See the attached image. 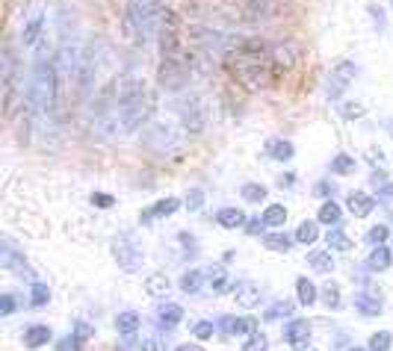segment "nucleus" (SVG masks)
<instances>
[{
	"mask_svg": "<svg viewBox=\"0 0 393 351\" xmlns=\"http://www.w3.org/2000/svg\"><path fill=\"white\" fill-rule=\"evenodd\" d=\"M59 77L56 68V56L47 47L39 50V56L33 59V74H30V86H27V107L36 109V116L42 118H54L56 116V104H59Z\"/></svg>",
	"mask_w": 393,
	"mask_h": 351,
	"instance_id": "1",
	"label": "nucleus"
},
{
	"mask_svg": "<svg viewBox=\"0 0 393 351\" xmlns=\"http://www.w3.org/2000/svg\"><path fill=\"white\" fill-rule=\"evenodd\" d=\"M154 112V95L142 77L125 74L118 77V121L125 133H139Z\"/></svg>",
	"mask_w": 393,
	"mask_h": 351,
	"instance_id": "2",
	"label": "nucleus"
},
{
	"mask_svg": "<svg viewBox=\"0 0 393 351\" xmlns=\"http://www.w3.org/2000/svg\"><path fill=\"white\" fill-rule=\"evenodd\" d=\"M169 12L166 0H130L125 9V33L128 39L148 45L151 39H157L160 27H163V18Z\"/></svg>",
	"mask_w": 393,
	"mask_h": 351,
	"instance_id": "3",
	"label": "nucleus"
},
{
	"mask_svg": "<svg viewBox=\"0 0 393 351\" xmlns=\"http://www.w3.org/2000/svg\"><path fill=\"white\" fill-rule=\"evenodd\" d=\"M192 65H195V56L183 47L169 50V54H160L157 83L163 86L166 92H183L192 80Z\"/></svg>",
	"mask_w": 393,
	"mask_h": 351,
	"instance_id": "4",
	"label": "nucleus"
},
{
	"mask_svg": "<svg viewBox=\"0 0 393 351\" xmlns=\"http://www.w3.org/2000/svg\"><path fill=\"white\" fill-rule=\"evenodd\" d=\"M104 54H107L104 39H92V42L83 45V50H80V65H77V77H75V89H77L80 98L92 92L98 71H101V65H104Z\"/></svg>",
	"mask_w": 393,
	"mask_h": 351,
	"instance_id": "5",
	"label": "nucleus"
},
{
	"mask_svg": "<svg viewBox=\"0 0 393 351\" xmlns=\"http://www.w3.org/2000/svg\"><path fill=\"white\" fill-rule=\"evenodd\" d=\"M109 254H113V260L118 263V269L125 274H137L145 266V251H142V245H139L133 231L118 233L113 240V245H109Z\"/></svg>",
	"mask_w": 393,
	"mask_h": 351,
	"instance_id": "6",
	"label": "nucleus"
},
{
	"mask_svg": "<svg viewBox=\"0 0 393 351\" xmlns=\"http://www.w3.org/2000/svg\"><path fill=\"white\" fill-rule=\"evenodd\" d=\"M175 112H178V118H180V127L187 136H201L207 130V104H204V98L201 95H183L175 100Z\"/></svg>",
	"mask_w": 393,
	"mask_h": 351,
	"instance_id": "7",
	"label": "nucleus"
},
{
	"mask_svg": "<svg viewBox=\"0 0 393 351\" xmlns=\"http://www.w3.org/2000/svg\"><path fill=\"white\" fill-rule=\"evenodd\" d=\"M0 266H3L6 272H12L15 278H21V281H30V283H36L39 281V274H36V269L27 263V257L18 251V245L9 240V236H0Z\"/></svg>",
	"mask_w": 393,
	"mask_h": 351,
	"instance_id": "8",
	"label": "nucleus"
},
{
	"mask_svg": "<svg viewBox=\"0 0 393 351\" xmlns=\"http://www.w3.org/2000/svg\"><path fill=\"white\" fill-rule=\"evenodd\" d=\"M145 145L160 150V154H171V150H180L183 136L175 130V124L169 121H154L145 127Z\"/></svg>",
	"mask_w": 393,
	"mask_h": 351,
	"instance_id": "9",
	"label": "nucleus"
},
{
	"mask_svg": "<svg viewBox=\"0 0 393 351\" xmlns=\"http://www.w3.org/2000/svg\"><path fill=\"white\" fill-rule=\"evenodd\" d=\"M355 77H358V65H355L352 59H340L325 77V98L328 100H340L349 92V86L355 83Z\"/></svg>",
	"mask_w": 393,
	"mask_h": 351,
	"instance_id": "10",
	"label": "nucleus"
},
{
	"mask_svg": "<svg viewBox=\"0 0 393 351\" xmlns=\"http://www.w3.org/2000/svg\"><path fill=\"white\" fill-rule=\"evenodd\" d=\"M0 65H3V104L6 109H12V100L18 95V56H15V45L12 42H3V59H0Z\"/></svg>",
	"mask_w": 393,
	"mask_h": 351,
	"instance_id": "11",
	"label": "nucleus"
},
{
	"mask_svg": "<svg viewBox=\"0 0 393 351\" xmlns=\"http://www.w3.org/2000/svg\"><path fill=\"white\" fill-rule=\"evenodd\" d=\"M269 59H272L275 77H281V74H287V71H293L299 65L302 47L296 42H275V45H269Z\"/></svg>",
	"mask_w": 393,
	"mask_h": 351,
	"instance_id": "12",
	"label": "nucleus"
},
{
	"mask_svg": "<svg viewBox=\"0 0 393 351\" xmlns=\"http://www.w3.org/2000/svg\"><path fill=\"white\" fill-rule=\"evenodd\" d=\"M311 340H314V328H311L308 319H296V316H293L284 325V343L293 351H308L311 348Z\"/></svg>",
	"mask_w": 393,
	"mask_h": 351,
	"instance_id": "13",
	"label": "nucleus"
},
{
	"mask_svg": "<svg viewBox=\"0 0 393 351\" xmlns=\"http://www.w3.org/2000/svg\"><path fill=\"white\" fill-rule=\"evenodd\" d=\"M352 304H355V310H358L361 316L373 319V316H378V313L385 310V295H382V290H376V286H361V290L352 295Z\"/></svg>",
	"mask_w": 393,
	"mask_h": 351,
	"instance_id": "14",
	"label": "nucleus"
},
{
	"mask_svg": "<svg viewBox=\"0 0 393 351\" xmlns=\"http://www.w3.org/2000/svg\"><path fill=\"white\" fill-rule=\"evenodd\" d=\"M216 331L222 336H249L261 328H257L254 316H234V313H225V316L216 319Z\"/></svg>",
	"mask_w": 393,
	"mask_h": 351,
	"instance_id": "15",
	"label": "nucleus"
},
{
	"mask_svg": "<svg viewBox=\"0 0 393 351\" xmlns=\"http://www.w3.org/2000/svg\"><path fill=\"white\" fill-rule=\"evenodd\" d=\"M231 298L237 301V307H242V310H254V307H261L263 290H261V283H257V281L242 278V281H237L234 286H231Z\"/></svg>",
	"mask_w": 393,
	"mask_h": 351,
	"instance_id": "16",
	"label": "nucleus"
},
{
	"mask_svg": "<svg viewBox=\"0 0 393 351\" xmlns=\"http://www.w3.org/2000/svg\"><path fill=\"white\" fill-rule=\"evenodd\" d=\"M42 30H45V9L42 6H30L27 15H24V24H21V45L33 47L36 42H39Z\"/></svg>",
	"mask_w": 393,
	"mask_h": 351,
	"instance_id": "17",
	"label": "nucleus"
},
{
	"mask_svg": "<svg viewBox=\"0 0 393 351\" xmlns=\"http://www.w3.org/2000/svg\"><path fill=\"white\" fill-rule=\"evenodd\" d=\"M180 207H183V201L175 198V195L160 198V201H154V204H151L148 210H142V212H139V224H142V228H148V224H151L154 219H169V216H175V212H178Z\"/></svg>",
	"mask_w": 393,
	"mask_h": 351,
	"instance_id": "18",
	"label": "nucleus"
},
{
	"mask_svg": "<svg viewBox=\"0 0 393 351\" xmlns=\"http://www.w3.org/2000/svg\"><path fill=\"white\" fill-rule=\"evenodd\" d=\"M183 319H187V313H183V307L175 304V301H166V304L157 307V325H160V331H175Z\"/></svg>",
	"mask_w": 393,
	"mask_h": 351,
	"instance_id": "19",
	"label": "nucleus"
},
{
	"mask_svg": "<svg viewBox=\"0 0 393 351\" xmlns=\"http://www.w3.org/2000/svg\"><path fill=\"white\" fill-rule=\"evenodd\" d=\"M376 204H378V198L367 195V192H361V189H355V192L346 195V210L352 212L355 219H367V216H370V212L376 210Z\"/></svg>",
	"mask_w": 393,
	"mask_h": 351,
	"instance_id": "20",
	"label": "nucleus"
},
{
	"mask_svg": "<svg viewBox=\"0 0 393 351\" xmlns=\"http://www.w3.org/2000/svg\"><path fill=\"white\" fill-rule=\"evenodd\" d=\"M261 242H263L266 251H272V254H290L296 236H290L287 231H269V233H263Z\"/></svg>",
	"mask_w": 393,
	"mask_h": 351,
	"instance_id": "21",
	"label": "nucleus"
},
{
	"mask_svg": "<svg viewBox=\"0 0 393 351\" xmlns=\"http://www.w3.org/2000/svg\"><path fill=\"white\" fill-rule=\"evenodd\" d=\"M393 266V251L390 245H376L370 254H367V269H370L373 274H382Z\"/></svg>",
	"mask_w": 393,
	"mask_h": 351,
	"instance_id": "22",
	"label": "nucleus"
},
{
	"mask_svg": "<svg viewBox=\"0 0 393 351\" xmlns=\"http://www.w3.org/2000/svg\"><path fill=\"white\" fill-rule=\"evenodd\" d=\"M47 343H54V331L47 328V325H30L27 331H24V348H45Z\"/></svg>",
	"mask_w": 393,
	"mask_h": 351,
	"instance_id": "23",
	"label": "nucleus"
},
{
	"mask_svg": "<svg viewBox=\"0 0 393 351\" xmlns=\"http://www.w3.org/2000/svg\"><path fill=\"white\" fill-rule=\"evenodd\" d=\"M245 212L240 210V207H222L216 212V224L219 228H225V231H240V228H245Z\"/></svg>",
	"mask_w": 393,
	"mask_h": 351,
	"instance_id": "24",
	"label": "nucleus"
},
{
	"mask_svg": "<svg viewBox=\"0 0 393 351\" xmlns=\"http://www.w3.org/2000/svg\"><path fill=\"white\" fill-rule=\"evenodd\" d=\"M316 221L319 224H334V228H340L343 224V210H340V204L334 198H328V201H323V204H319V212H316Z\"/></svg>",
	"mask_w": 393,
	"mask_h": 351,
	"instance_id": "25",
	"label": "nucleus"
},
{
	"mask_svg": "<svg viewBox=\"0 0 393 351\" xmlns=\"http://www.w3.org/2000/svg\"><path fill=\"white\" fill-rule=\"evenodd\" d=\"M169 290H171V281L166 272H151L148 278H145V295L163 298V295H169Z\"/></svg>",
	"mask_w": 393,
	"mask_h": 351,
	"instance_id": "26",
	"label": "nucleus"
},
{
	"mask_svg": "<svg viewBox=\"0 0 393 351\" xmlns=\"http://www.w3.org/2000/svg\"><path fill=\"white\" fill-rule=\"evenodd\" d=\"M308 266L316 274H331L334 272V257H331V248H316L308 254Z\"/></svg>",
	"mask_w": 393,
	"mask_h": 351,
	"instance_id": "27",
	"label": "nucleus"
},
{
	"mask_svg": "<svg viewBox=\"0 0 393 351\" xmlns=\"http://www.w3.org/2000/svg\"><path fill=\"white\" fill-rule=\"evenodd\" d=\"M261 219L269 231H284L287 224V207L284 204H266V210L261 212Z\"/></svg>",
	"mask_w": 393,
	"mask_h": 351,
	"instance_id": "28",
	"label": "nucleus"
},
{
	"mask_svg": "<svg viewBox=\"0 0 393 351\" xmlns=\"http://www.w3.org/2000/svg\"><path fill=\"white\" fill-rule=\"evenodd\" d=\"M113 325H116V331H118L121 336H133V334L139 331L142 316H139L137 310H121L118 316H116V322H113Z\"/></svg>",
	"mask_w": 393,
	"mask_h": 351,
	"instance_id": "29",
	"label": "nucleus"
},
{
	"mask_svg": "<svg viewBox=\"0 0 393 351\" xmlns=\"http://www.w3.org/2000/svg\"><path fill=\"white\" fill-rule=\"evenodd\" d=\"M266 157H272L278 162H290L293 157H296V145H293L290 139H269L266 142Z\"/></svg>",
	"mask_w": 393,
	"mask_h": 351,
	"instance_id": "30",
	"label": "nucleus"
},
{
	"mask_svg": "<svg viewBox=\"0 0 393 351\" xmlns=\"http://www.w3.org/2000/svg\"><path fill=\"white\" fill-rule=\"evenodd\" d=\"M204 278H207V286H210L213 292H219V295L228 292L231 286H234V283H228V269H225V266H219V263L204 272Z\"/></svg>",
	"mask_w": 393,
	"mask_h": 351,
	"instance_id": "31",
	"label": "nucleus"
},
{
	"mask_svg": "<svg viewBox=\"0 0 393 351\" xmlns=\"http://www.w3.org/2000/svg\"><path fill=\"white\" fill-rule=\"evenodd\" d=\"M204 272L201 269H190V272H183L180 274V281H178V286H180V292H187V295H199L201 292V286H204Z\"/></svg>",
	"mask_w": 393,
	"mask_h": 351,
	"instance_id": "32",
	"label": "nucleus"
},
{
	"mask_svg": "<svg viewBox=\"0 0 393 351\" xmlns=\"http://www.w3.org/2000/svg\"><path fill=\"white\" fill-rule=\"evenodd\" d=\"M296 295H299V304H305V307H311L319 301V290L311 278H296Z\"/></svg>",
	"mask_w": 393,
	"mask_h": 351,
	"instance_id": "33",
	"label": "nucleus"
},
{
	"mask_svg": "<svg viewBox=\"0 0 393 351\" xmlns=\"http://www.w3.org/2000/svg\"><path fill=\"white\" fill-rule=\"evenodd\" d=\"M331 174H337V178H346V174H352L355 169H358V159H355L352 154H334L328 162Z\"/></svg>",
	"mask_w": 393,
	"mask_h": 351,
	"instance_id": "34",
	"label": "nucleus"
},
{
	"mask_svg": "<svg viewBox=\"0 0 393 351\" xmlns=\"http://www.w3.org/2000/svg\"><path fill=\"white\" fill-rule=\"evenodd\" d=\"M240 198L245 201V204H261V201L269 198V189H266L263 183L249 180V183H242V186H240Z\"/></svg>",
	"mask_w": 393,
	"mask_h": 351,
	"instance_id": "35",
	"label": "nucleus"
},
{
	"mask_svg": "<svg viewBox=\"0 0 393 351\" xmlns=\"http://www.w3.org/2000/svg\"><path fill=\"white\" fill-rule=\"evenodd\" d=\"M319 301L328 307V310H340L343 307V292H340V283L328 281L323 290H319Z\"/></svg>",
	"mask_w": 393,
	"mask_h": 351,
	"instance_id": "36",
	"label": "nucleus"
},
{
	"mask_svg": "<svg viewBox=\"0 0 393 351\" xmlns=\"http://www.w3.org/2000/svg\"><path fill=\"white\" fill-rule=\"evenodd\" d=\"M325 245H328L331 251H340V254H346V251L355 248V242H352L340 228H328V233H325Z\"/></svg>",
	"mask_w": 393,
	"mask_h": 351,
	"instance_id": "37",
	"label": "nucleus"
},
{
	"mask_svg": "<svg viewBox=\"0 0 393 351\" xmlns=\"http://www.w3.org/2000/svg\"><path fill=\"white\" fill-rule=\"evenodd\" d=\"M293 236H296V242H302V245H314L319 240V221L316 219H305Z\"/></svg>",
	"mask_w": 393,
	"mask_h": 351,
	"instance_id": "38",
	"label": "nucleus"
},
{
	"mask_svg": "<svg viewBox=\"0 0 393 351\" xmlns=\"http://www.w3.org/2000/svg\"><path fill=\"white\" fill-rule=\"evenodd\" d=\"M30 304L33 307H47L51 304V286L42 283V281L30 283Z\"/></svg>",
	"mask_w": 393,
	"mask_h": 351,
	"instance_id": "39",
	"label": "nucleus"
},
{
	"mask_svg": "<svg viewBox=\"0 0 393 351\" xmlns=\"http://www.w3.org/2000/svg\"><path fill=\"white\" fill-rule=\"evenodd\" d=\"M293 310H296V304H293V301H275L272 307L266 310V322H278L281 316H287V319H293Z\"/></svg>",
	"mask_w": 393,
	"mask_h": 351,
	"instance_id": "40",
	"label": "nucleus"
},
{
	"mask_svg": "<svg viewBox=\"0 0 393 351\" xmlns=\"http://www.w3.org/2000/svg\"><path fill=\"white\" fill-rule=\"evenodd\" d=\"M367 348H370V351H390V348H393V334H390V331H376V334H370V340H367Z\"/></svg>",
	"mask_w": 393,
	"mask_h": 351,
	"instance_id": "41",
	"label": "nucleus"
},
{
	"mask_svg": "<svg viewBox=\"0 0 393 351\" xmlns=\"http://www.w3.org/2000/svg\"><path fill=\"white\" fill-rule=\"evenodd\" d=\"M337 112H340L343 121H358V118L367 116V107H364V104H355V100H346V104L337 107Z\"/></svg>",
	"mask_w": 393,
	"mask_h": 351,
	"instance_id": "42",
	"label": "nucleus"
},
{
	"mask_svg": "<svg viewBox=\"0 0 393 351\" xmlns=\"http://www.w3.org/2000/svg\"><path fill=\"white\" fill-rule=\"evenodd\" d=\"M242 351H269V336L263 331H254L245 336V343H242Z\"/></svg>",
	"mask_w": 393,
	"mask_h": 351,
	"instance_id": "43",
	"label": "nucleus"
},
{
	"mask_svg": "<svg viewBox=\"0 0 393 351\" xmlns=\"http://www.w3.org/2000/svg\"><path fill=\"white\" fill-rule=\"evenodd\" d=\"M213 334H216V325L210 319H201V322H195L192 325V336L199 343H207V340H213Z\"/></svg>",
	"mask_w": 393,
	"mask_h": 351,
	"instance_id": "44",
	"label": "nucleus"
},
{
	"mask_svg": "<svg viewBox=\"0 0 393 351\" xmlns=\"http://www.w3.org/2000/svg\"><path fill=\"white\" fill-rule=\"evenodd\" d=\"M387 236H390L387 224H373V228L367 231V242H370L373 248H376V245H387Z\"/></svg>",
	"mask_w": 393,
	"mask_h": 351,
	"instance_id": "45",
	"label": "nucleus"
},
{
	"mask_svg": "<svg viewBox=\"0 0 393 351\" xmlns=\"http://www.w3.org/2000/svg\"><path fill=\"white\" fill-rule=\"evenodd\" d=\"M71 334H75L77 340L86 345V343H89L92 336H95V328H92V325L86 322V319H75V322H71Z\"/></svg>",
	"mask_w": 393,
	"mask_h": 351,
	"instance_id": "46",
	"label": "nucleus"
},
{
	"mask_svg": "<svg viewBox=\"0 0 393 351\" xmlns=\"http://www.w3.org/2000/svg\"><path fill=\"white\" fill-rule=\"evenodd\" d=\"M367 12H370L373 27H376L378 33H385V30H387V15H385V9L378 6V3H367Z\"/></svg>",
	"mask_w": 393,
	"mask_h": 351,
	"instance_id": "47",
	"label": "nucleus"
},
{
	"mask_svg": "<svg viewBox=\"0 0 393 351\" xmlns=\"http://www.w3.org/2000/svg\"><path fill=\"white\" fill-rule=\"evenodd\" d=\"M183 207H187L190 212H199L204 207V189H199V186H192V189L187 192V198H183Z\"/></svg>",
	"mask_w": 393,
	"mask_h": 351,
	"instance_id": "48",
	"label": "nucleus"
},
{
	"mask_svg": "<svg viewBox=\"0 0 393 351\" xmlns=\"http://www.w3.org/2000/svg\"><path fill=\"white\" fill-rule=\"evenodd\" d=\"M178 242L183 245V254H187V257H195V254H199V240H195V236H192L190 231H180V233H178Z\"/></svg>",
	"mask_w": 393,
	"mask_h": 351,
	"instance_id": "49",
	"label": "nucleus"
},
{
	"mask_svg": "<svg viewBox=\"0 0 393 351\" xmlns=\"http://www.w3.org/2000/svg\"><path fill=\"white\" fill-rule=\"evenodd\" d=\"M18 304H21V301L15 298V292H3V295H0V316H12V313H15L18 310Z\"/></svg>",
	"mask_w": 393,
	"mask_h": 351,
	"instance_id": "50",
	"label": "nucleus"
},
{
	"mask_svg": "<svg viewBox=\"0 0 393 351\" xmlns=\"http://www.w3.org/2000/svg\"><path fill=\"white\" fill-rule=\"evenodd\" d=\"M89 201H92V207H98V210H113L116 207V195H109V192H92Z\"/></svg>",
	"mask_w": 393,
	"mask_h": 351,
	"instance_id": "51",
	"label": "nucleus"
},
{
	"mask_svg": "<svg viewBox=\"0 0 393 351\" xmlns=\"http://www.w3.org/2000/svg\"><path fill=\"white\" fill-rule=\"evenodd\" d=\"M54 345H56V351H80V348H83V343L77 340L75 334H66V336H59V340H56Z\"/></svg>",
	"mask_w": 393,
	"mask_h": 351,
	"instance_id": "52",
	"label": "nucleus"
},
{
	"mask_svg": "<svg viewBox=\"0 0 393 351\" xmlns=\"http://www.w3.org/2000/svg\"><path fill=\"white\" fill-rule=\"evenodd\" d=\"M242 231L249 233V236H261V233L266 231V224H263V219H261V216H254V219L245 221V228H242Z\"/></svg>",
	"mask_w": 393,
	"mask_h": 351,
	"instance_id": "53",
	"label": "nucleus"
},
{
	"mask_svg": "<svg viewBox=\"0 0 393 351\" xmlns=\"http://www.w3.org/2000/svg\"><path fill=\"white\" fill-rule=\"evenodd\" d=\"M139 351H166V343H160V336H142Z\"/></svg>",
	"mask_w": 393,
	"mask_h": 351,
	"instance_id": "54",
	"label": "nucleus"
},
{
	"mask_svg": "<svg viewBox=\"0 0 393 351\" xmlns=\"http://www.w3.org/2000/svg\"><path fill=\"white\" fill-rule=\"evenodd\" d=\"M316 195H323L325 201H328V198H334V195H337V183H331V180H319V183H316Z\"/></svg>",
	"mask_w": 393,
	"mask_h": 351,
	"instance_id": "55",
	"label": "nucleus"
},
{
	"mask_svg": "<svg viewBox=\"0 0 393 351\" xmlns=\"http://www.w3.org/2000/svg\"><path fill=\"white\" fill-rule=\"evenodd\" d=\"M390 180V174L385 171V169H373L370 171V186H373V189H378V186H385Z\"/></svg>",
	"mask_w": 393,
	"mask_h": 351,
	"instance_id": "56",
	"label": "nucleus"
},
{
	"mask_svg": "<svg viewBox=\"0 0 393 351\" xmlns=\"http://www.w3.org/2000/svg\"><path fill=\"white\" fill-rule=\"evenodd\" d=\"M376 198L382 201V204H390V201H393V180H387L385 186H378V189H376Z\"/></svg>",
	"mask_w": 393,
	"mask_h": 351,
	"instance_id": "57",
	"label": "nucleus"
},
{
	"mask_svg": "<svg viewBox=\"0 0 393 351\" xmlns=\"http://www.w3.org/2000/svg\"><path fill=\"white\" fill-rule=\"evenodd\" d=\"M278 186H281V189H293V186H296V174H293V171H284V174L278 178Z\"/></svg>",
	"mask_w": 393,
	"mask_h": 351,
	"instance_id": "58",
	"label": "nucleus"
},
{
	"mask_svg": "<svg viewBox=\"0 0 393 351\" xmlns=\"http://www.w3.org/2000/svg\"><path fill=\"white\" fill-rule=\"evenodd\" d=\"M175 351H204V345L201 343H180Z\"/></svg>",
	"mask_w": 393,
	"mask_h": 351,
	"instance_id": "59",
	"label": "nucleus"
},
{
	"mask_svg": "<svg viewBox=\"0 0 393 351\" xmlns=\"http://www.w3.org/2000/svg\"><path fill=\"white\" fill-rule=\"evenodd\" d=\"M370 159H373V162H385V154H382V148H373V150H370Z\"/></svg>",
	"mask_w": 393,
	"mask_h": 351,
	"instance_id": "60",
	"label": "nucleus"
},
{
	"mask_svg": "<svg viewBox=\"0 0 393 351\" xmlns=\"http://www.w3.org/2000/svg\"><path fill=\"white\" fill-rule=\"evenodd\" d=\"M382 124H385V127H387V133H390V136H393V118H385V121H382Z\"/></svg>",
	"mask_w": 393,
	"mask_h": 351,
	"instance_id": "61",
	"label": "nucleus"
},
{
	"mask_svg": "<svg viewBox=\"0 0 393 351\" xmlns=\"http://www.w3.org/2000/svg\"><path fill=\"white\" fill-rule=\"evenodd\" d=\"M346 351H370V348H367V345H349Z\"/></svg>",
	"mask_w": 393,
	"mask_h": 351,
	"instance_id": "62",
	"label": "nucleus"
},
{
	"mask_svg": "<svg viewBox=\"0 0 393 351\" xmlns=\"http://www.w3.org/2000/svg\"><path fill=\"white\" fill-rule=\"evenodd\" d=\"M390 221H393V212H390Z\"/></svg>",
	"mask_w": 393,
	"mask_h": 351,
	"instance_id": "63",
	"label": "nucleus"
}]
</instances>
